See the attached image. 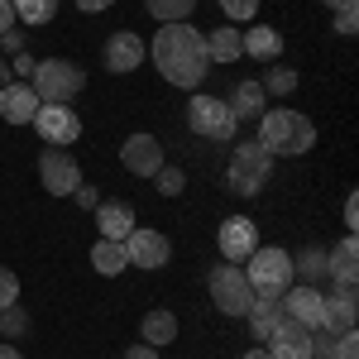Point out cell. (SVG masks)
<instances>
[{"label":"cell","mask_w":359,"mask_h":359,"mask_svg":"<svg viewBox=\"0 0 359 359\" xmlns=\"http://www.w3.org/2000/svg\"><path fill=\"white\" fill-rule=\"evenodd\" d=\"M249 335L259 340V345H269V335L278 331V321L287 316V306H283V297H269V292H254V302H249Z\"/></svg>","instance_id":"obj_16"},{"label":"cell","mask_w":359,"mask_h":359,"mask_svg":"<svg viewBox=\"0 0 359 359\" xmlns=\"http://www.w3.org/2000/svg\"><path fill=\"white\" fill-rule=\"evenodd\" d=\"M15 29V0H0V34Z\"/></svg>","instance_id":"obj_38"},{"label":"cell","mask_w":359,"mask_h":359,"mask_svg":"<svg viewBox=\"0 0 359 359\" xmlns=\"http://www.w3.org/2000/svg\"><path fill=\"white\" fill-rule=\"evenodd\" d=\"M0 359H25V355H20L15 345H0Z\"/></svg>","instance_id":"obj_44"},{"label":"cell","mask_w":359,"mask_h":359,"mask_svg":"<svg viewBox=\"0 0 359 359\" xmlns=\"http://www.w3.org/2000/svg\"><path fill=\"white\" fill-rule=\"evenodd\" d=\"M0 43H5L10 53H25V34H20V29H5V34H0Z\"/></svg>","instance_id":"obj_37"},{"label":"cell","mask_w":359,"mask_h":359,"mask_svg":"<svg viewBox=\"0 0 359 359\" xmlns=\"http://www.w3.org/2000/svg\"><path fill=\"white\" fill-rule=\"evenodd\" d=\"M91 269L101 278H115V273L130 269V254H125L120 240H96V245H91Z\"/></svg>","instance_id":"obj_22"},{"label":"cell","mask_w":359,"mask_h":359,"mask_svg":"<svg viewBox=\"0 0 359 359\" xmlns=\"http://www.w3.org/2000/svg\"><path fill=\"white\" fill-rule=\"evenodd\" d=\"M355 25H359L355 5H350V10H335V34H345V39H350V34H355Z\"/></svg>","instance_id":"obj_35"},{"label":"cell","mask_w":359,"mask_h":359,"mask_svg":"<svg viewBox=\"0 0 359 359\" xmlns=\"http://www.w3.org/2000/svg\"><path fill=\"white\" fill-rule=\"evenodd\" d=\"M0 331H5V335H25V331H29V316L20 311V302L0 311Z\"/></svg>","instance_id":"obj_31"},{"label":"cell","mask_w":359,"mask_h":359,"mask_svg":"<svg viewBox=\"0 0 359 359\" xmlns=\"http://www.w3.org/2000/svg\"><path fill=\"white\" fill-rule=\"evenodd\" d=\"M43 144H53V149H67V144H77L82 139V115L72 111V106H39V115L29 120Z\"/></svg>","instance_id":"obj_9"},{"label":"cell","mask_w":359,"mask_h":359,"mask_svg":"<svg viewBox=\"0 0 359 359\" xmlns=\"http://www.w3.org/2000/svg\"><path fill=\"white\" fill-rule=\"evenodd\" d=\"M139 335H144V345H154V350H158V345H168V340H177V316L158 306V311H149V316H144Z\"/></svg>","instance_id":"obj_23"},{"label":"cell","mask_w":359,"mask_h":359,"mask_svg":"<svg viewBox=\"0 0 359 359\" xmlns=\"http://www.w3.org/2000/svg\"><path fill=\"white\" fill-rule=\"evenodd\" d=\"M0 115H5V125H29V120L39 115V96H34V86H29V82L0 86Z\"/></svg>","instance_id":"obj_17"},{"label":"cell","mask_w":359,"mask_h":359,"mask_svg":"<svg viewBox=\"0 0 359 359\" xmlns=\"http://www.w3.org/2000/svg\"><path fill=\"white\" fill-rule=\"evenodd\" d=\"M326 5H331V10H350L355 0H326Z\"/></svg>","instance_id":"obj_45"},{"label":"cell","mask_w":359,"mask_h":359,"mask_svg":"<svg viewBox=\"0 0 359 359\" xmlns=\"http://www.w3.org/2000/svg\"><path fill=\"white\" fill-rule=\"evenodd\" d=\"M245 278H249L254 292L283 297V292L292 287V254H287V249H273V245H259L245 259Z\"/></svg>","instance_id":"obj_5"},{"label":"cell","mask_w":359,"mask_h":359,"mask_svg":"<svg viewBox=\"0 0 359 359\" xmlns=\"http://www.w3.org/2000/svg\"><path fill=\"white\" fill-rule=\"evenodd\" d=\"M10 82H15V77H10V62L0 57V86H10Z\"/></svg>","instance_id":"obj_43"},{"label":"cell","mask_w":359,"mask_h":359,"mask_svg":"<svg viewBox=\"0 0 359 359\" xmlns=\"http://www.w3.org/2000/svg\"><path fill=\"white\" fill-rule=\"evenodd\" d=\"M259 144H264V154H273V158H297V154H306V149L316 144V125H311L306 115L278 106V111L259 115Z\"/></svg>","instance_id":"obj_2"},{"label":"cell","mask_w":359,"mask_h":359,"mask_svg":"<svg viewBox=\"0 0 359 359\" xmlns=\"http://www.w3.org/2000/svg\"><path fill=\"white\" fill-rule=\"evenodd\" d=\"M144 5H149V15H154L158 25H182L196 10V0H144Z\"/></svg>","instance_id":"obj_25"},{"label":"cell","mask_w":359,"mask_h":359,"mask_svg":"<svg viewBox=\"0 0 359 359\" xmlns=\"http://www.w3.org/2000/svg\"><path fill=\"white\" fill-rule=\"evenodd\" d=\"M57 15V0H15V20L25 25H48Z\"/></svg>","instance_id":"obj_26"},{"label":"cell","mask_w":359,"mask_h":359,"mask_svg":"<svg viewBox=\"0 0 359 359\" xmlns=\"http://www.w3.org/2000/svg\"><path fill=\"white\" fill-rule=\"evenodd\" d=\"M225 20L230 25H240V20H254V10H259V0H221Z\"/></svg>","instance_id":"obj_32"},{"label":"cell","mask_w":359,"mask_h":359,"mask_svg":"<svg viewBox=\"0 0 359 359\" xmlns=\"http://www.w3.org/2000/svg\"><path fill=\"white\" fill-rule=\"evenodd\" d=\"M125 359H158V350H154V345H130Z\"/></svg>","instance_id":"obj_40"},{"label":"cell","mask_w":359,"mask_h":359,"mask_svg":"<svg viewBox=\"0 0 359 359\" xmlns=\"http://www.w3.org/2000/svg\"><path fill=\"white\" fill-rule=\"evenodd\" d=\"M355 316H359V297L355 292H331L326 306H321V326H326L331 335L355 331Z\"/></svg>","instance_id":"obj_20"},{"label":"cell","mask_w":359,"mask_h":359,"mask_svg":"<svg viewBox=\"0 0 359 359\" xmlns=\"http://www.w3.org/2000/svg\"><path fill=\"white\" fill-rule=\"evenodd\" d=\"M115 0H77V10H86V15H101V10H111Z\"/></svg>","instance_id":"obj_41"},{"label":"cell","mask_w":359,"mask_h":359,"mask_svg":"<svg viewBox=\"0 0 359 359\" xmlns=\"http://www.w3.org/2000/svg\"><path fill=\"white\" fill-rule=\"evenodd\" d=\"M120 163L130 168L135 177H154V172L163 168V144L154 135H130L120 144Z\"/></svg>","instance_id":"obj_12"},{"label":"cell","mask_w":359,"mask_h":359,"mask_svg":"<svg viewBox=\"0 0 359 359\" xmlns=\"http://www.w3.org/2000/svg\"><path fill=\"white\" fill-rule=\"evenodd\" d=\"M292 273H306V278H331V254L326 249H306L292 259Z\"/></svg>","instance_id":"obj_27"},{"label":"cell","mask_w":359,"mask_h":359,"mask_svg":"<svg viewBox=\"0 0 359 359\" xmlns=\"http://www.w3.org/2000/svg\"><path fill=\"white\" fill-rule=\"evenodd\" d=\"M149 57L154 67L163 72V82L182 86V91H196L211 72V53H206V34L192 29L187 20L182 25H163L149 43Z\"/></svg>","instance_id":"obj_1"},{"label":"cell","mask_w":359,"mask_h":359,"mask_svg":"<svg viewBox=\"0 0 359 359\" xmlns=\"http://www.w3.org/2000/svg\"><path fill=\"white\" fill-rule=\"evenodd\" d=\"M144 57H149V43L139 39L135 29H115L111 39H106V67L111 72H135Z\"/></svg>","instance_id":"obj_14"},{"label":"cell","mask_w":359,"mask_h":359,"mask_svg":"<svg viewBox=\"0 0 359 359\" xmlns=\"http://www.w3.org/2000/svg\"><path fill=\"white\" fill-rule=\"evenodd\" d=\"M216 245H221V259H225V264H240V259H249V254L259 249V230H254V221H249V216H230V221H221Z\"/></svg>","instance_id":"obj_11"},{"label":"cell","mask_w":359,"mask_h":359,"mask_svg":"<svg viewBox=\"0 0 359 359\" xmlns=\"http://www.w3.org/2000/svg\"><path fill=\"white\" fill-rule=\"evenodd\" d=\"M240 53L245 57H259V62H278L283 57V34L269 25H254L240 34Z\"/></svg>","instance_id":"obj_19"},{"label":"cell","mask_w":359,"mask_h":359,"mask_svg":"<svg viewBox=\"0 0 359 359\" xmlns=\"http://www.w3.org/2000/svg\"><path fill=\"white\" fill-rule=\"evenodd\" d=\"M120 245H125V254H130L135 269H163L168 259H172V245H168L163 230H144V225H135Z\"/></svg>","instance_id":"obj_10"},{"label":"cell","mask_w":359,"mask_h":359,"mask_svg":"<svg viewBox=\"0 0 359 359\" xmlns=\"http://www.w3.org/2000/svg\"><path fill=\"white\" fill-rule=\"evenodd\" d=\"M264 101H269V96H264V86H259V82H240L230 96H225V106H230L235 120H259V115L269 111Z\"/></svg>","instance_id":"obj_21"},{"label":"cell","mask_w":359,"mask_h":359,"mask_svg":"<svg viewBox=\"0 0 359 359\" xmlns=\"http://www.w3.org/2000/svg\"><path fill=\"white\" fill-rule=\"evenodd\" d=\"M211 302L221 316H245L249 302H254V287H249V278L240 264H216L211 269Z\"/></svg>","instance_id":"obj_7"},{"label":"cell","mask_w":359,"mask_h":359,"mask_svg":"<svg viewBox=\"0 0 359 359\" xmlns=\"http://www.w3.org/2000/svg\"><path fill=\"white\" fill-rule=\"evenodd\" d=\"M96 225H101V240H125L139 221L130 201H96Z\"/></svg>","instance_id":"obj_18"},{"label":"cell","mask_w":359,"mask_h":359,"mask_svg":"<svg viewBox=\"0 0 359 359\" xmlns=\"http://www.w3.org/2000/svg\"><path fill=\"white\" fill-rule=\"evenodd\" d=\"M273 359H311V331H306L302 321H292V316H283L278 321V331L269 335V345H264Z\"/></svg>","instance_id":"obj_13"},{"label":"cell","mask_w":359,"mask_h":359,"mask_svg":"<svg viewBox=\"0 0 359 359\" xmlns=\"http://www.w3.org/2000/svg\"><path fill=\"white\" fill-rule=\"evenodd\" d=\"M0 335H5V331H0Z\"/></svg>","instance_id":"obj_46"},{"label":"cell","mask_w":359,"mask_h":359,"mask_svg":"<svg viewBox=\"0 0 359 359\" xmlns=\"http://www.w3.org/2000/svg\"><path fill=\"white\" fill-rule=\"evenodd\" d=\"M34 67H39V57L15 53V62H10V77H15V82H29V77H34Z\"/></svg>","instance_id":"obj_34"},{"label":"cell","mask_w":359,"mask_h":359,"mask_svg":"<svg viewBox=\"0 0 359 359\" xmlns=\"http://www.w3.org/2000/svg\"><path fill=\"white\" fill-rule=\"evenodd\" d=\"M39 182H43L48 196H72L82 187V168H77V158H72L67 149H43V158H39Z\"/></svg>","instance_id":"obj_8"},{"label":"cell","mask_w":359,"mask_h":359,"mask_svg":"<svg viewBox=\"0 0 359 359\" xmlns=\"http://www.w3.org/2000/svg\"><path fill=\"white\" fill-rule=\"evenodd\" d=\"M72 201H77V206H86V211H96V201H101V196H96V187H77V192H72Z\"/></svg>","instance_id":"obj_36"},{"label":"cell","mask_w":359,"mask_h":359,"mask_svg":"<svg viewBox=\"0 0 359 359\" xmlns=\"http://www.w3.org/2000/svg\"><path fill=\"white\" fill-rule=\"evenodd\" d=\"M29 86L39 96V106H72V96H82V86H86V72L77 62H67V57H43L34 67Z\"/></svg>","instance_id":"obj_3"},{"label":"cell","mask_w":359,"mask_h":359,"mask_svg":"<svg viewBox=\"0 0 359 359\" xmlns=\"http://www.w3.org/2000/svg\"><path fill=\"white\" fill-rule=\"evenodd\" d=\"M187 130L201 135V139H216V144H230L235 130H240V120H235L230 106L216 101V96H192V101H187Z\"/></svg>","instance_id":"obj_6"},{"label":"cell","mask_w":359,"mask_h":359,"mask_svg":"<svg viewBox=\"0 0 359 359\" xmlns=\"http://www.w3.org/2000/svg\"><path fill=\"white\" fill-rule=\"evenodd\" d=\"M20 302V278H15V269H5V264H0V311H5V306H15Z\"/></svg>","instance_id":"obj_30"},{"label":"cell","mask_w":359,"mask_h":359,"mask_svg":"<svg viewBox=\"0 0 359 359\" xmlns=\"http://www.w3.org/2000/svg\"><path fill=\"white\" fill-rule=\"evenodd\" d=\"M355 225H359V201H355V196H350V201H345V230L355 235Z\"/></svg>","instance_id":"obj_39"},{"label":"cell","mask_w":359,"mask_h":359,"mask_svg":"<svg viewBox=\"0 0 359 359\" xmlns=\"http://www.w3.org/2000/svg\"><path fill=\"white\" fill-rule=\"evenodd\" d=\"M264 96H292L297 91V72L292 67H269V77H264Z\"/></svg>","instance_id":"obj_28"},{"label":"cell","mask_w":359,"mask_h":359,"mask_svg":"<svg viewBox=\"0 0 359 359\" xmlns=\"http://www.w3.org/2000/svg\"><path fill=\"white\" fill-rule=\"evenodd\" d=\"M154 177H158V192H163V196H177V192H182V187H187V177H182V168H158V172H154Z\"/></svg>","instance_id":"obj_29"},{"label":"cell","mask_w":359,"mask_h":359,"mask_svg":"<svg viewBox=\"0 0 359 359\" xmlns=\"http://www.w3.org/2000/svg\"><path fill=\"white\" fill-rule=\"evenodd\" d=\"M269 172H273V154H264V144L249 139V144H235V154H230L225 187H230L235 196H259L264 182H269Z\"/></svg>","instance_id":"obj_4"},{"label":"cell","mask_w":359,"mask_h":359,"mask_svg":"<svg viewBox=\"0 0 359 359\" xmlns=\"http://www.w3.org/2000/svg\"><path fill=\"white\" fill-rule=\"evenodd\" d=\"M206 53H211V62H235V57H245L240 53V29L235 25L211 29V34H206Z\"/></svg>","instance_id":"obj_24"},{"label":"cell","mask_w":359,"mask_h":359,"mask_svg":"<svg viewBox=\"0 0 359 359\" xmlns=\"http://www.w3.org/2000/svg\"><path fill=\"white\" fill-rule=\"evenodd\" d=\"M331 359H359V335L355 331H340L331 345Z\"/></svg>","instance_id":"obj_33"},{"label":"cell","mask_w":359,"mask_h":359,"mask_svg":"<svg viewBox=\"0 0 359 359\" xmlns=\"http://www.w3.org/2000/svg\"><path fill=\"white\" fill-rule=\"evenodd\" d=\"M240 359H273V355H269L264 345H254V350H249V355H240Z\"/></svg>","instance_id":"obj_42"},{"label":"cell","mask_w":359,"mask_h":359,"mask_svg":"<svg viewBox=\"0 0 359 359\" xmlns=\"http://www.w3.org/2000/svg\"><path fill=\"white\" fill-rule=\"evenodd\" d=\"M283 306H287V316H292V321H302L306 331H316V326H321L326 292H321L316 283H297V287H287V292H283Z\"/></svg>","instance_id":"obj_15"}]
</instances>
